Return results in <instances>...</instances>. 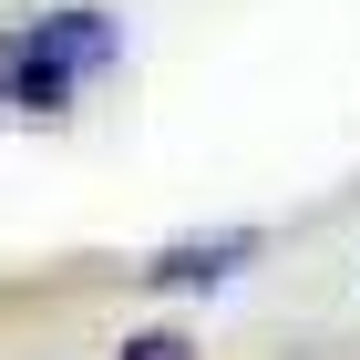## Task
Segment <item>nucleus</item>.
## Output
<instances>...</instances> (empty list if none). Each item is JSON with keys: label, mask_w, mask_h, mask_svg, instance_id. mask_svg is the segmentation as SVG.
Segmentation results:
<instances>
[{"label": "nucleus", "mask_w": 360, "mask_h": 360, "mask_svg": "<svg viewBox=\"0 0 360 360\" xmlns=\"http://www.w3.org/2000/svg\"><path fill=\"white\" fill-rule=\"evenodd\" d=\"M21 41L52 52L62 72H113V62H124V21H113V11H83V0H72V11H41Z\"/></svg>", "instance_id": "nucleus-1"}, {"label": "nucleus", "mask_w": 360, "mask_h": 360, "mask_svg": "<svg viewBox=\"0 0 360 360\" xmlns=\"http://www.w3.org/2000/svg\"><path fill=\"white\" fill-rule=\"evenodd\" d=\"M257 248H268L257 226H226V237H175V248H155V268H144V288H226V278L248 268Z\"/></svg>", "instance_id": "nucleus-2"}, {"label": "nucleus", "mask_w": 360, "mask_h": 360, "mask_svg": "<svg viewBox=\"0 0 360 360\" xmlns=\"http://www.w3.org/2000/svg\"><path fill=\"white\" fill-rule=\"evenodd\" d=\"M72 93H83V72H62L52 52H31L21 31L0 41V103L11 113H72Z\"/></svg>", "instance_id": "nucleus-3"}, {"label": "nucleus", "mask_w": 360, "mask_h": 360, "mask_svg": "<svg viewBox=\"0 0 360 360\" xmlns=\"http://www.w3.org/2000/svg\"><path fill=\"white\" fill-rule=\"evenodd\" d=\"M113 360H195V340H186V330H134Z\"/></svg>", "instance_id": "nucleus-4"}]
</instances>
